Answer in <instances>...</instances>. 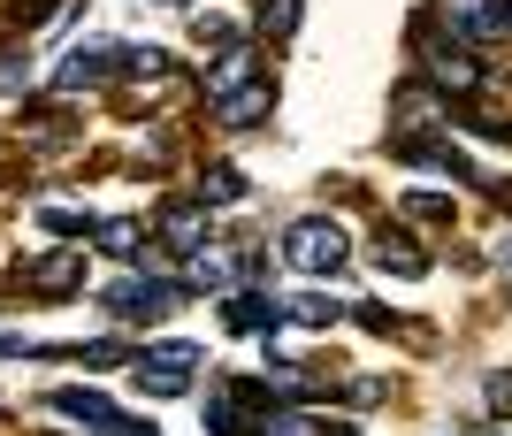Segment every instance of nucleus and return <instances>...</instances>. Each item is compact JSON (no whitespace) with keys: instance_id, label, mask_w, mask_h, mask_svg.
<instances>
[{"instance_id":"obj_25","label":"nucleus","mask_w":512,"mask_h":436,"mask_svg":"<svg viewBox=\"0 0 512 436\" xmlns=\"http://www.w3.org/2000/svg\"><path fill=\"white\" fill-rule=\"evenodd\" d=\"M0 92H8V100H23V62H16V54H0Z\"/></svg>"},{"instance_id":"obj_18","label":"nucleus","mask_w":512,"mask_h":436,"mask_svg":"<svg viewBox=\"0 0 512 436\" xmlns=\"http://www.w3.org/2000/svg\"><path fill=\"white\" fill-rule=\"evenodd\" d=\"M39 222L54 230V238H92V215L85 207H69V199H54V207H39Z\"/></svg>"},{"instance_id":"obj_15","label":"nucleus","mask_w":512,"mask_h":436,"mask_svg":"<svg viewBox=\"0 0 512 436\" xmlns=\"http://www.w3.org/2000/svg\"><path fill=\"white\" fill-rule=\"evenodd\" d=\"M54 406H62L69 421H85L92 436H107V429H115V421H123V414H115V406H107L100 391H62V398H54Z\"/></svg>"},{"instance_id":"obj_5","label":"nucleus","mask_w":512,"mask_h":436,"mask_svg":"<svg viewBox=\"0 0 512 436\" xmlns=\"http://www.w3.org/2000/svg\"><path fill=\"white\" fill-rule=\"evenodd\" d=\"M444 31L467 46L512 39V0H444Z\"/></svg>"},{"instance_id":"obj_2","label":"nucleus","mask_w":512,"mask_h":436,"mask_svg":"<svg viewBox=\"0 0 512 436\" xmlns=\"http://www.w3.org/2000/svg\"><path fill=\"white\" fill-rule=\"evenodd\" d=\"M283 261L299 268V276H337L344 261H352V238H344V222L329 215H306L283 230Z\"/></svg>"},{"instance_id":"obj_12","label":"nucleus","mask_w":512,"mask_h":436,"mask_svg":"<svg viewBox=\"0 0 512 436\" xmlns=\"http://www.w3.org/2000/svg\"><path fill=\"white\" fill-rule=\"evenodd\" d=\"M123 62H130L123 46H77V54L62 62V77H54V85H62V92H85V85H100V77H115Z\"/></svg>"},{"instance_id":"obj_21","label":"nucleus","mask_w":512,"mask_h":436,"mask_svg":"<svg viewBox=\"0 0 512 436\" xmlns=\"http://www.w3.org/2000/svg\"><path fill=\"white\" fill-rule=\"evenodd\" d=\"M482 406H490L497 421H512V368H497L490 383H482Z\"/></svg>"},{"instance_id":"obj_8","label":"nucleus","mask_w":512,"mask_h":436,"mask_svg":"<svg viewBox=\"0 0 512 436\" xmlns=\"http://www.w3.org/2000/svg\"><path fill=\"white\" fill-rule=\"evenodd\" d=\"M207 238H214V230H207V199H184V207L161 215V253H169V261H192Z\"/></svg>"},{"instance_id":"obj_27","label":"nucleus","mask_w":512,"mask_h":436,"mask_svg":"<svg viewBox=\"0 0 512 436\" xmlns=\"http://www.w3.org/2000/svg\"><path fill=\"white\" fill-rule=\"evenodd\" d=\"M505 268H512V238H505Z\"/></svg>"},{"instance_id":"obj_17","label":"nucleus","mask_w":512,"mask_h":436,"mask_svg":"<svg viewBox=\"0 0 512 436\" xmlns=\"http://www.w3.org/2000/svg\"><path fill=\"white\" fill-rule=\"evenodd\" d=\"M398 215H406V222H428V230H444L459 207H451L444 192H406V199H398Z\"/></svg>"},{"instance_id":"obj_24","label":"nucleus","mask_w":512,"mask_h":436,"mask_svg":"<svg viewBox=\"0 0 512 436\" xmlns=\"http://www.w3.org/2000/svg\"><path fill=\"white\" fill-rule=\"evenodd\" d=\"M207 199H245V176H237L230 161H214L207 169Z\"/></svg>"},{"instance_id":"obj_11","label":"nucleus","mask_w":512,"mask_h":436,"mask_svg":"<svg viewBox=\"0 0 512 436\" xmlns=\"http://www.w3.org/2000/svg\"><path fill=\"white\" fill-rule=\"evenodd\" d=\"M390 153H398V161H413V169L474 176V161H467V153H459V146H444V138H428V131H406V138H398V146H390Z\"/></svg>"},{"instance_id":"obj_10","label":"nucleus","mask_w":512,"mask_h":436,"mask_svg":"<svg viewBox=\"0 0 512 436\" xmlns=\"http://www.w3.org/2000/svg\"><path fill=\"white\" fill-rule=\"evenodd\" d=\"M237 276H245V268H237V245H214V238L184 261V284H192V291H214V299H222Z\"/></svg>"},{"instance_id":"obj_4","label":"nucleus","mask_w":512,"mask_h":436,"mask_svg":"<svg viewBox=\"0 0 512 436\" xmlns=\"http://www.w3.org/2000/svg\"><path fill=\"white\" fill-rule=\"evenodd\" d=\"M184 291L192 284H169V276H123V284L107 291V306H115L123 322H161V314L184 306Z\"/></svg>"},{"instance_id":"obj_13","label":"nucleus","mask_w":512,"mask_h":436,"mask_svg":"<svg viewBox=\"0 0 512 436\" xmlns=\"http://www.w3.org/2000/svg\"><path fill=\"white\" fill-rule=\"evenodd\" d=\"M375 268L398 276V284H413V276H428V253L406 238V230H383V238H375Z\"/></svg>"},{"instance_id":"obj_6","label":"nucleus","mask_w":512,"mask_h":436,"mask_svg":"<svg viewBox=\"0 0 512 436\" xmlns=\"http://www.w3.org/2000/svg\"><path fill=\"white\" fill-rule=\"evenodd\" d=\"M16 291H23V299H77V291H85V261H77V253L23 261L16 268Z\"/></svg>"},{"instance_id":"obj_22","label":"nucleus","mask_w":512,"mask_h":436,"mask_svg":"<svg viewBox=\"0 0 512 436\" xmlns=\"http://www.w3.org/2000/svg\"><path fill=\"white\" fill-rule=\"evenodd\" d=\"M390 391H398V383H383V375H352V391H344V398H352V406L367 414V406H383Z\"/></svg>"},{"instance_id":"obj_14","label":"nucleus","mask_w":512,"mask_h":436,"mask_svg":"<svg viewBox=\"0 0 512 436\" xmlns=\"http://www.w3.org/2000/svg\"><path fill=\"white\" fill-rule=\"evenodd\" d=\"M245 77H260V62H253V46H230V54H222V62L207 69V85H199V92H207V108H214V100H230V92L245 85Z\"/></svg>"},{"instance_id":"obj_7","label":"nucleus","mask_w":512,"mask_h":436,"mask_svg":"<svg viewBox=\"0 0 512 436\" xmlns=\"http://www.w3.org/2000/svg\"><path fill=\"white\" fill-rule=\"evenodd\" d=\"M268 115H276V85H268V77H245L230 100H214V123H222V131H253Z\"/></svg>"},{"instance_id":"obj_23","label":"nucleus","mask_w":512,"mask_h":436,"mask_svg":"<svg viewBox=\"0 0 512 436\" xmlns=\"http://www.w3.org/2000/svg\"><path fill=\"white\" fill-rule=\"evenodd\" d=\"M192 31H199V46H214V54H230V46H237V31H230V16H199V23H192Z\"/></svg>"},{"instance_id":"obj_20","label":"nucleus","mask_w":512,"mask_h":436,"mask_svg":"<svg viewBox=\"0 0 512 436\" xmlns=\"http://www.w3.org/2000/svg\"><path fill=\"white\" fill-rule=\"evenodd\" d=\"M299 8H306V0H268V8H260V31H268V39H283V31L299 23Z\"/></svg>"},{"instance_id":"obj_3","label":"nucleus","mask_w":512,"mask_h":436,"mask_svg":"<svg viewBox=\"0 0 512 436\" xmlns=\"http://www.w3.org/2000/svg\"><path fill=\"white\" fill-rule=\"evenodd\" d=\"M199 368H207V352L176 337V345H146V352H138V360H130V383H138L146 398H184Z\"/></svg>"},{"instance_id":"obj_26","label":"nucleus","mask_w":512,"mask_h":436,"mask_svg":"<svg viewBox=\"0 0 512 436\" xmlns=\"http://www.w3.org/2000/svg\"><path fill=\"white\" fill-rule=\"evenodd\" d=\"M314 436H352V429H314Z\"/></svg>"},{"instance_id":"obj_9","label":"nucleus","mask_w":512,"mask_h":436,"mask_svg":"<svg viewBox=\"0 0 512 436\" xmlns=\"http://www.w3.org/2000/svg\"><path fill=\"white\" fill-rule=\"evenodd\" d=\"M283 306L268 299V291H222V329H237V337H276Z\"/></svg>"},{"instance_id":"obj_19","label":"nucleus","mask_w":512,"mask_h":436,"mask_svg":"<svg viewBox=\"0 0 512 436\" xmlns=\"http://www.w3.org/2000/svg\"><path fill=\"white\" fill-rule=\"evenodd\" d=\"M92 238H100V253H130V245H138V222H92Z\"/></svg>"},{"instance_id":"obj_16","label":"nucleus","mask_w":512,"mask_h":436,"mask_svg":"<svg viewBox=\"0 0 512 436\" xmlns=\"http://www.w3.org/2000/svg\"><path fill=\"white\" fill-rule=\"evenodd\" d=\"M283 314H291V322H299V329H337V314H344V306L329 299V291H306V299H291V306H283Z\"/></svg>"},{"instance_id":"obj_1","label":"nucleus","mask_w":512,"mask_h":436,"mask_svg":"<svg viewBox=\"0 0 512 436\" xmlns=\"http://www.w3.org/2000/svg\"><path fill=\"white\" fill-rule=\"evenodd\" d=\"M413 46H421V62H428V85L444 92V100H474V92L490 85V77H482V54H474L467 39H444V31L413 23Z\"/></svg>"}]
</instances>
